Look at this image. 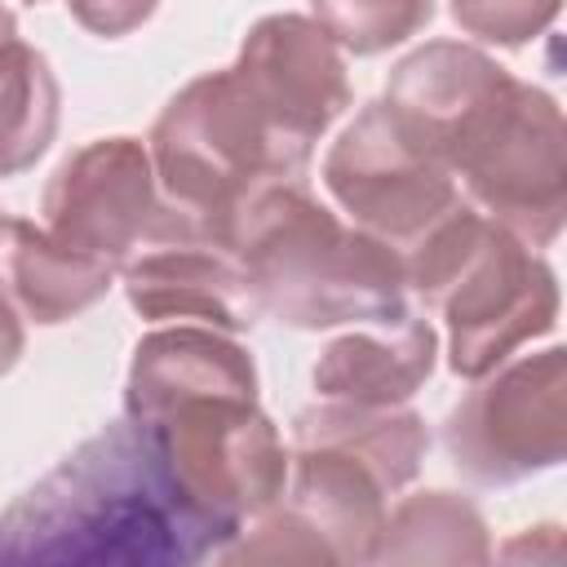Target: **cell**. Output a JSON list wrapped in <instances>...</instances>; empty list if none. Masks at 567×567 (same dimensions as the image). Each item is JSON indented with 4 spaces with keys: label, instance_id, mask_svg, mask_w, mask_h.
I'll use <instances>...</instances> for the list:
<instances>
[{
    "label": "cell",
    "instance_id": "25",
    "mask_svg": "<svg viewBox=\"0 0 567 567\" xmlns=\"http://www.w3.org/2000/svg\"><path fill=\"white\" fill-rule=\"evenodd\" d=\"M31 4H40V0H31Z\"/></svg>",
    "mask_w": 567,
    "mask_h": 567
},
{
    "label": "cell",
    "instance_id": "7",
    "mask_svg": "<svg viewBox=\"0 0 567 567\" xmlns=\"http://www.w3.org/2000/svg\"><path fill=\"white\" fill-rule=\"evenodd\" d=\"M465 204L518 235L527 248H549L567 217V133L558 102L514 80L452 168Z\"/></svg>",
    "mask_w": 567,
    "mask_h": 567
},
{
    "label": "cell",
    "instance_id": "2",
    "mask_svg": "<svg viewBox=\"0 0 567 567\" xmlns=\"http://www.w3.org/2000/svg\"><path fill=\"white\" fill-rule=\"evenodd\" d=\"M230 540L137 421H111L0 509V563L190 567Z\"/></svg>",
    "mask_w": 567,
    "mask_h": 567
},
{
    "label": "cell",
    "instance_id": "3",
    "mask_svg": "<svg viewBox=\"0 0 567 567\" xmlns=\"http://www.w3.org/2000/svg\"><path fill=\"white\" fill-rule=\"evenodd\" d=\"M230 248L248 270L261 315L284 328L319 332L408 315L399 252L323 208L306 182H284L248 199L230 226Z\"/></svg>",
    "mask_w": 567,
    "mask_h": 567
},
{
    "label": "cell",
    "instance_id": "18",
    "mask_svg": "<svg viewBox=\"0 0 567 567\" xmlns=\"http://www.w3.org/2000/svg\"><path fill=\"white\" fill-rule=\"evenodd\" d=\"M62 89L49 58L22 40L0 53V177L27 173L53 142Z\"/></svg>",
    "mask_w": 567,
    "mask_h": 567
},
{
    "label": "cell",
    "instance_id": "17",
    "mask_svg": "<svg viewBox=\"0 0 567 567\" xmlns=\"http://www.w3.org/2000/svg\"><path fill=\"white\" fill-rule=\"evenodd\" d=\"M492 536L474 501L461 492H412L394 509L372 545V563H487Z\"/></svg>",
    "mask_w": 567,
    "mask_h": 567
},
{
    "label": "cell",
    "instance_id": "19",
    "mask_svg": "<svg viewBox=\"0 0 567 567\" xmlns=\"http://www.w3.org/2000/svg\"><path fill=\"white\" fill-rule=\"evenodd\" d=\"M310 18L354 58H372L425 31L434 0H310Z\"/></svg>",
    "mask_w": 567,
    "mask_h": 567
},
{
    "label": "cell",
    "instance_id": "12",
    "mask_svg": "<svg viewBox=\"0 0 567 567\" xmlns=\"http://www.w3.org/2000/svg\"><path fill=\"white\" fill-rule=\"evenodd\" d=\"M120 279L142 319H199L230 337L261 319L244 261L230 244L208 235L146 244L120 266Z\"/></svg>",
    "mask_w": 567,
    "mask_h": 567
},
{
    "label": "cell",
    "instance_id": "1",
    "mask_svg": "<svg viewBox=\"0 0 567 567\" xmlns=\"http://www.w3.org/2000/svg\"><path fill=\"white\" fill-rule=\"evenodd\" d=\"M124 416L230 536L284 496L288 447L257 403V363L230 332L208 323L146 332L133 346Z\"/></svg>",
    "mask_w": 567,
    "mask_h": 567
},
{
    "label": "cell",
    "instance_id": "10",
    "mask_svg": "<svg viewBox=\"0 0 567 567\" xmlns=\"http://www.w3.org/2000/svg\"><path fill=\"white\" fill-rule=\"evenodd\" d=\"M518 75H509L492 53L461 40H430L394 62L385 80V111L430 159L447 173L474 142L483 120L505 102Z\"/></svg>",
    "mask_w": 567,
    "mask_h": 567
},
{
    "label": "cell",
    "instance_id": "9",
    "mask_svg": "<svg viewBox=\"0 0 567 567\" xmlns=\"http://www.w3.org/2000/svg\"><path fill=\"white\" fill-rule=\"evenodd\" d=\"M323 186L350 226L368 230L394 252L412 248L465 199L456 177L408 142L385 102H368L328 146Z\"/></svg>",
    "mask_w": 567,
    "mask_h": 567
},
{
    "label": "cell",
    "instance_id": "24",
    "mask_svg": "<svg viewBox=\"0 0 567 567\" xmlns=\"http://www.w3.org/2000/svg\"><path fill=\"white\" fill-rule=\"evenodd\" d=\"M0 230H4V213H0Z\"/></svg>",
    "mask_w": 567,
    "mask_h": 567
},
{
    "label": "cell",
    "instance_id": "21",
    "mask_svg": "<svg viewBox=\"0 0 567 567\" xmlns=\"http://www.w3.org/2000/svg\"><path fill=\"white\" fill-rule=\"evenodd\" d=\"M66 9L84 31L102 35V40H120V35L137 31L159 9V0H66Z\"/></svg>",
    "mask_w": 567,
    "mask_h": 567
},
{
    "label": "cell",
    "instance_id": "23",
    "mask_svg": "<svg viewBox=\"0 0 567 567\" xmlns=\"http://www.w3.org/2000/svg\"><path fill=\"white\" fill-rule=\"evenodd\" d=\"M13 40H18V18H13V9L0 0V53H4Z\"/></svg>",
    "mask_w": 567,
    "mask_h": 567
},
{
    "label": "cell",
    "instance_id": "6",
    "mask_svg": "<svg viewBox=\"0 0 567 567\" xmlns=\"http://www.w3.org/2000/svg\"><path fill=\"white\" fill-rule=\"evenodd\" d=\"M447 412L443 447L461 478L514 487L545 474L567 452V350L509 354Z\"/></svg>",
    "mask_w": 567,
    "mask_h": 567
},
{
    "label": "cell",
    "instance_id": "13",
    "mask_svg": "<svg viewBox=\"0 0 567 567\" xmlns=\"http://www.w3.org/2000/svg\"><path fill=\"white\" fill-rule=\"evenodd\" d=\"M381 478L341 447L292 439L288 478L279 505L323 545L328 563H372L377 532L385 523Z\"/></svg>",
    "mask_w": 567,
    "mask_h": 567
},
{
    "label": "cell",
    "instance_id": "16",
    "mask_svg": "<svg viewBox=\"0 0 567 567\" xmlns=\"http://www.w3.org/2000/svg\"><path fill=\"white\" fill-rule=\"evenodd\" d=\"M292 439L328 443L363 461L381 487L394 496L421 474V461L430 452V430L425 421L403 408V403H346V399H323L310 403L292 416Z\"/></svg>",
    "mask_w": 567,
    "mask_h": 567
},
{
    "label": "cell",
    "instance_id": "4",
    "mask_svg": "<svg viewBox=\"0 0 567 567\" xmlns=\"http://www.w3.org/2000/svg\"><path fill=\"white\" fill-rule=\"evenodd\" d=\"M408 288L447 323V368L465 381L558 328V275L474 204H456L399 252Z\"/></svg>",
    "mask_w": 567,
    "mask_h": 567
},
{
    "label": "cell",
    "instance_id": "20",
    "mask_svg": "<svg viewBox=\"0 0 567 567\" xmlns=\"http://www.w3.org/2000/svg\"><path fill=\"white\" fill-rule=\"evenodd\" d=\"M563 0H452V18L465 35L518 49L554 27Z\"/></svg>",
    "mask_w": 567,
    "mask_h": 567
},
{
    "label": "cell",
    "instance_id": "11",
    "mask_svg": "<svg viewBox=\"0 0 567 567\" xmlns=\"http://www.w3.org/2000/svg\"><path fill=\"white\" fill-rule=\"evenodd\" d=\"M230 71L301 142H319L350 106L346 58L310 13H266L239 44Z\"/></svg>",
    "mask_w": 567,
    "mask_h": 567
},
{
    "label": "cell",
    "instance_id": "14",
    "mask_svg": "<svg viewBox=\"0 0 567 567\" xmlns=\"http://www.w3.org/2000/svg\"><path fill=\"white\" fill-rule=\"evenodd\" d=\"M439 363V332L412 310L394 323H359L328 341L315 359L319 399L346 403H408Z\"/></svg>",
    "mask_w": 567,
    "mask_h": 567
},
{
    "label": "cell",
    "instance_id": "8",
    "mask_svg": "<svg viewBox=\"0 0 567 567\" xmlns=\"http://www.w3.org/2000/svg\"><path fill=\"white\" fill-rule=\"evenodd\" d=\"M40 213V226L53 239L115 270L146 244L204 235L164 199L151 151L137 137H97L71 151L49 177Z\"/></svg>",
    "mask_w": 567,
    "mask_h": 567
},
{
    "label": "cell",
    "instance_id": "22",
    "mask_svg": "<svg viewBox=\"0 0 567 567\" xmlns=\"http://www.w3.org/2000/svg\"><path fill=\"white\" fill-rule=\"evenodd\" d=\"M22 346H27L22 315H18V310H13V301L0 292V377L22 359Z\"/></svg>",
    "mask_w": 567,
    "mask_h": 567
},
{
    "label": "cell",
    "instance_id": "15",
    "mask_svg": "<svg viewBox=\"0 0 567 567\" xmlns=\"http://www.w3.org/2000/svg\"><path fill=\"white\" fill-rule=\"evenodd\" d=\"M115 266L53 239L40 221L4 217L0 230V292L31 323H66L97 306L115 284Z\"/></svg>",
    "mask_w": 567,
    "mask_h": 567
},
{
    "label": "cell",
    "instance_id": "5",
    "mask_svg": "<svg viewBox=\"0 0 567 567\" xmlns=\"http://www.w3.org/2000/svg\"><path fill=\"white\" fill-rule=\"evenodd\" d=\"M146 151L164 199L221 244H230V226L248 199L284 182H306L315 155V146L288 133L230 66L177 89Z\"/></svg>",
    "mask_w": 567,
    "mask_h": 567
}]
</instances>
